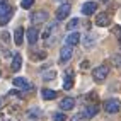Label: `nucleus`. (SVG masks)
<instances>
[{
  "mask_svg": "<svg viewBox=\"0 0 121 121\" xmlns=\"http://www.w3.org/2000/svg\"><path fill=\"white\" fill-rule=\"evenodd\" d=\"M78 24H80V21L75 17V19H72V21L67 24V29H68V31H73V29H77V27H78Z\"/></svg>",
  "mask_w": 121,
  "mask_h": 121,
  "instance_id": "nucleus-20",
  "label": "nucleus"
},
{
  "mask_svg": "<svg viewBox=\"0 0 121 121\" xmlns=\"http://www.w3.org/2000/svg\"><path fill=\"white\" fill-rule=\"evenodd\" d=\"M94 44H95V38H94L92 34H87V36H85V41H84V46H85V48H92Z\"/></svg>",
  "mask_w": 121,
  "mask_h": 121,
  "instance_id": "nucleus-18",
  "label": "nucleus"
},
{
  "mask_svg": "<svg viewBox=\"0 0 121 121\" xmlns=\"http://www.w3.org/2000/svg\"><path fill=\"white\" fill-rule=\"evenodd\" d=\"M44 56H46V53H44V51H39V55H34L33 58H34V60H39V58H44Z\"/></svg>",
  "mask_w": 121,
  "mask_h": 121,
  "instance_id": "nucleus-28",
  "label": "nucleus"
},
{
  "mask_svg": "<svg viewBox=\"0 0 121 121\" xmlns=\"http://www.w3.org/2000/svg\"><path fill=\"white\" fill-rule=\"evenodd\" d=\"M119 109H121V102L118 99H108L104 102V111L109 112V114H114V112H118Z\"/></svg>",
  "mask_w": 121,
  "mask_h": 121,
  "instance_id": "nucleus-2",
  "label": "nucleus"
},
{
  "mask_svg": "<svg viewBox=\"0 0 121 121\" xmlns=\"http://www.w3.org/2000/svg\"><path fill=\"white\" fill-rule=\"evenodd\" d=\"M72 56H73V50H72V46H63L61 51H60V61L61 63H67Z\"/></svg>",
  "mask_w": 121,
  "mask_h": 121,
  "instance_id": "nucleus-5",
  "label": "nucleus"
},
{
  "mask_svg": "<svg viewBox=\"0 0 121 121\" xmlns=\"http://www.w3.org/2000/svg\"><path fill=\"white\" fill-rule=\"evenodd\" d=\"M108 73H109V67H106V65H99L92 70V77H94L95 82H102L108 77Z\"/></svg>",
  "mask_w": 121,
  "mask_h": 121,
  "instance_id": "nucleus-1",
  "label": "nucleus"
},
{
  "mask_svg": "<svg viewBox=\"0 0 121 121\" xmlns=\"http://www.w3.org/2000/svg\"><path fill=\"white\" fill-rule=\"evenodd\" d=\"M0 106H2V101H0Z\"/></svg>",
  "mask_w": 121,
  "mask_h": 121,
  "instance_id": "nucleus-31",
  "label": "nucleus"
},
{
  "mask_svg": "<svg viewBox=\"0 0 121 121\" xmlns=\"http://www.w3.org/2000/svg\"><path fill=\"white\" fill-rule=\"evenodd\" d=\"M101 2H108V0H101Z\"/></svg>",
  "mask_w": 121,
  "mask_h": 121,
  "instance_id": "nucleus-30",
  "label": "nucleus"
},
{
  "mask_svg": "<svg viewBox=\"0 0 121 121\" xmlns=\"http://www.w3.org/2000/svg\"><path fill=\"white\" fill-rule=\"evenodd\" d=\"M73 106H75V99H73V97H63L61 102H60V108H61V109H65V111L72 109Z\"/></svg>",
  "mask_w": 121,
  "mask_h": 121,
  "instance_id": "nucleus-12",
  "label": "nucleus"
},
{
  "mask_svg": "<svg viewBox=\"0 0 121 121\" xmlns=\"http://www.w3.org/2000/svg\"><path fill=\"white\" fill-rule=\"evenodd\" d=\"M26 36H27V41L31 43V44H34L38 39H39V31H38V27H29L27 31H26Z\"/></svg>",
  "mask_w": 121,
  "mask_h": 121,
  "instance_id": "nucleus-7",
  "label": "nucleus"
},
{
  "mask_svg": "<svg viewBox=\"0 0 121 121\" xmlns=\"http://www.w3.org/2000/svg\"><path fill=\"white\" fill-rule=\"evenodd\" d=\"M29 114H31V116H41L43 112H41V109H38V108H36V109H33V111H31Z\"/></svg>",
  "mask_w": 121,
  "mask_h": 121,
  "instance_id": "nucleus-26",
  "label": "nucleus"
},
{
  "mask_svg": "<svg viewBox=\"0 0 121 121\" xmlns=\"http://www.w3.org/2000/svg\"><path fill=\"white\" fill-rule=\"evenodd\" d=\"M70 10H72L70 4H63V5H60V7H58V10H56V19H58V21L67 19V17H68V14H70Z\"/></svg>",
  "mask_w": 121,
  "mask_h": 121,
  "instance_id": "nucleus-3",
  "label": "nucleus"
},
{
  "mask_svg": "<svg viewBox=\"0 0 121 121\" xmlns=\"http://www.w3.org/2000/svg\"><path fill=\"white\" fill-rule=\"evenodd\" d=\"M72 87H73V77H72V72H68V75L65 77V80H63V89H65V91H70Z\"/></svg>",
  "mask_w": 121,
  "mask_h": 121,
  "instance_id": "nucleus-14",
  "label": "nucleus"
},
{
  "mask_svg": "<svg viewBox=\"0 0 121 121\" xmlns=\"http://www.w3.org/2000/svg\"><path fill=\"white\" fill-rule=\"evenodd\" d=\"M22 38H24V31L21 27L15 29V33H14V43L17 44V46H21L22 44Z\"/></svg>",
  "mask_w": 121,
  "mask_h": 121,
  "instance_id": "nucleus-16",
  "label": "nucleus"
},
{
  "mask_svg": "<svg viewBox=\"0 0 121 121\" xmlns=\"http://www.w3.org/2000/svg\"><path fill=\"white\" fill-rule=\"evenodd\" d=\"M31 21H33L34 24H41V22H46V21H48V12H44V10L34 12L33 15H31Z\"/></svg>",
  "mask_w": 121,
  "mask_h": 121,
  "instance_id": "nucleus-8",
  "label": "nucleus"
},
{
  "mask_svg": "<svg viewBox=\"0 0 121 121\" xmlns=\"http://www.w3.org/2000/svg\"><path fill=\"white\" fill-rule=\"evenodd\" d=\"M84 119V112H78V114L72 116V121H82Z\"/></svg>",
  "mask_w": 121,
  "mask_h": 121,
  "instance_id": "nucleus-25",
  "label": "nucleus"
},
{
  "mask_svg": "<svg viewBox=\"0 0 121 121\" xmlns=\"http://www.w3.org/2000/svg\"><path fill=\"white\" fill-rule=\"evenodd\" d=\"M65 43H67V46H75V44H78V43H80V34H78V33H70V34L65 38Z\"/></svg>",
  "mask_w": 121,
  "mask_h": 121,
  "instance_id": "nucleus-10",
  "label": "nucleus"
},
{
  "mask_svg": "<svg viewBox=\"0 0 121 121\" xmlns=\"http://www.w3.org/2000/svg\"><path fill=\"white\" fill-rule=\"evenodd\" d=\"M22 67V56L19 53L14 55V60H12V72H19Z\"/></svg>",
  "mask_w": 121,
  "mask_h": 121,
  "instance_id": "nucleus-13",
  "label": "nucleus"
},
{
  "mask_svg": "<svg viewBox=\"0 0 121 121\" xmlns=\"http://www.w3.org/2000/svg\"><path fill=\"white\" fill-rule=\"evenodd\" d=\"M55 77H56V72H53V70L43 73V78H44V80H50V78H55Z\"/></svg>",
  "mask_w": 121,
  "mask_h": 121,
  "instance_id": "nucleus-23",
  "label": "nucleus"
},
{
  "mask_svg": "<svg viewBox=\"0 0 121 121\" xmlns=\"http://www.w3.org/2000/svg\"><path fill=\"white\" fill-rule=\"evenodd\" d=\"M12 14H14V12H9V14L2 15V17H0V26H5V24H7V22H9V21L12 19Z\"/></svg>",
  "mask_w": 121,
  "mask_h": 121,
  "instance_id": "nucleus-21",
  "label": "nucleus"
},
{
  "mask_svg": "<svg viewBox=\"0 0 121 121\" xmlns=\"http://www.w3.org/2000/svg\"><path fill=\"white\" fill-rule=\"evenodd\" d=\"M0 75H2V72H0Z\"/></svg>",
  "mask_w": 121,
  "mask_h": 121,
  "instance_id": "nucleus-32",
  "label": "nucleus"
},
{
  "mask_svg": "<svg viewBox=\"0 0 121 121\" xmlns=\"http://www.w3.org/2000/svg\"><path fill=\"white\" fill-rule=\"evenodd\" d=\"M33 4H34V0H22V2H21V7H22V9H31Z\"/></svg>",
  "mask_w": 121,
  "mask_h": 121,
  "instance_id": "nucleus-22",
  "label": "nucleus"
},
{
  "mask_svg": "<svg viewBox=\"0 0 121 121\" xmlns=\"http://www.w3.org/2000/svg\"><path fill=\"white\" fill-rule=\"evenodd\" d=\"M9 12H12V7H10V5L0 4V17H2V15H5V14H9Z\"/></svg>",
  "mask_w": 121,
  "mask_h": 121,
  "instance_id": "nucleus-19",
  "label": "nucleus"
},
{
  "mask_svg": "<svg viewBox=\"0 0 121 121\" xmlns=\"http://www.w3.org/2000/svg\"><path fill=\"white\" fill-rule=\"evenodd\" d=\"M0 4H5V0H0Z\"/></svg>",
  "mask_w": 121,
  "mask_h": 121,
  "instance_id": "nucleus-29",
  "label": "nucleus"
},
{
  "mask_svg": "<svg viewBox=\"0 0 121 121\" xmlns=\"http://www.w3.org/2000/svg\"><path fill=\"white\" fill-rule=\"evenodd\" d=\"M14 85L17 89H22V91H29V89H33V85H31V82L27 78H22V77H17L14 78Z\"/></svg>",
  "mask_w": 121,
  "mask_h": 121,
  "instance_id": "nucleus-4",
  "label": "nucleus"
},
{
  "mask_svg": "<svg viewBox=\"0 0 121 121\" xmlns=\"http://www.w3.org/2000/svg\"><path fill=\"white\" fill-rule=\"evenodd\" d=\"M111 63L114 67H118V68H121V53H114L111 56Z\"/></svg>",
  "mask_w": 121,
  "mask_h": 121,
  "instance_id": "nucleus-17",
  "label": "nucleus"
},
{
  "mask_svg": "<svg viewBox=\"0 0 121 121\" xmlns=\"http://www.w3.org/2000/svg\"><path fill=\"white\" fill-rule=\"evenodd\" d=\"M41 95H43V99L51 101V99H55V97H56V92H55V91H51V89H43V91H41Z\"/></svg>",
  "mask_w": 121,
  "mask_h": 121,
  "instance_id": "nucleus-15",
  "label": "nucleus"
},
{
  "mask_svg": "<svg viewBox=\"0 0 121 121\" xmlns=\"http://www.w3.org/2000/svg\"><path fill=\"white\" fill-rule=\"evenodd\" d=\"M97 111H99V108L95 106V104H89V106L85 108V111H84V118H94L95 114H97Z\"/></svg>",
  "mask_w": 121,
  "mask_h": 121,
  "instance_id": "nucleus-11",
  "label": "nucleus"
},
{
  "mask_svg": "<svg viewBox=\"0 0 121 121\" xmlns=\"http://www.w3.org/2000/svg\"><path fill=\"white\" fill-rule=\"evenodd\" d=\"M95 10H97V4L95 2H85L82 5V14L84 15H92Z\"/></svg>",
  "mask_w": 121,
  "mask_h": 121,
  "instance_id": "nucleus-9",
  "label": "nucleus"
},
{
  "mask_svg": "<svg viewBox=\"0 0 121 121\" xmlns=\"http://www.w3.org/2000/svg\"><path fill=\"white\" fill-rule=\"evenodd\" d=\"M53 119H55V121H65L67 118H65L63 112H56V114H53Z\"/></svg>",
  "mask_w": 121,
  "mask_h": 121,
  "instance_id": "nucleus-24",
  "label": "nucleus"
},
{
  "mask_svg": "<svg viewBox=\"0 0 121 121\" xmlns=\"http://www.w3.org/2000/svg\"><path fill=\"white\" fill-rule=\"evenodd\" d=\"M114 34H116V38H118V41L121 43V27H116V29H114Z\"/></svg>",
  "mask_w": 121,
  "mask_h": 121,
  "instance_id": "nucleus-27",
  "label": "nucleus"
},
{
  "mask_svg": "<svg viewBox=\"0 0 121 121\" xmlns=\"http://www.w3.org/2000/svg\"><path fill=\"white\" fill-rule=\"evenodd\" d=\"M95 24H97V26H101V27H104V26H109V24H111V15H109L108 12H102V14H99L97 17H95Z\"/></svg>",
  "mask_w": 121,
  "mask_h": 121,
  "instance_id": "nucleus-6",
  "label": "nucleus"
}]
</instances>
